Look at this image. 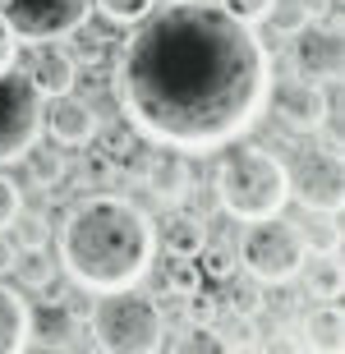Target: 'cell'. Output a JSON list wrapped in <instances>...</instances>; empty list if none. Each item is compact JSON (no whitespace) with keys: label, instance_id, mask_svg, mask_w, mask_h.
Instances as JSON below:
<instances>
[{"label":"cell","instance_id":"obj_12","mask_svg":"<svg viewBox=\"0 0 345 354\" xmlns=\"http://www.w3.org/2000/svg\"><path fill=\"white\" fill-rule=\"evenodd\" d=\"M143 184L161 203H185L194 194V157L180 152V147L152 152V161H147V171H143Z\"/></svg>","mask_w":345,"mask_h":354},{"label":"cell","instance_id":"obj_7","mask_svg":"<svg viewBox=\"0 0 345 354\" xmlns=\"http://www.w3.org/2000/svg\"><path fill=\"white\" fill-rule=\"evenodd\" d=\"M41 115H46V97L32 88L24 69L14 65L0 74V166L24 161V152L41 138Z\"/></svg>","mask_w":345,"mask_h":354},{"label":"cell","instance_id":"obj_31","mask_svg":"<svg viewBox=\"0 0 345 354\" xmlns=\"http://www.w3.org/2000/svg\"><path fill=\"white\" fill-rule=\"evenodd\" d=\"M216 5H226L235 19H244V24H263L267 10H272V0H216Z\"/></svg>","mask_w":345,"mask_h":354},{"label":"cell","instance_id":"obj_10","mask_svg":"<svg viewBox=\"0 0 345 354\" xmlns=\"http://www.w3.org/2000/svg\"><path fill=\"white\" fill-rule=\"evenodd\" d=\"M290 60L299 79H313L322 88L336 83L341 79V32H336V24H313L308 19L290 37Z\"/></svg>","mask_w":345,"mask_h":354},{"label":"cell","instance_id":"obj_32","mask_svg":"<svg viewBox=\"0 0 345 354\" xmlns=\"http://www.w3.org/2000/svg\"><path fill=\"white\" fill-rule=\"evenodd\" d=\"M19 65V32L10 28V19L0 14V74Z\"/></svg>","mask_w":345,"mask_h":354},{"label":"cell","instance_id":"obj_26","mask_svg":"<svg viewBox=\"0 0 345 354\" xmlns=\"http://www.w3.org/2000/svg\"><path fill=\"white\" fill-rule=\"evenodd\" d=\"M14 272H19V281H24L28 290H46L51 276H55V267H51V258H46V249H37V253H19Z\"/></svg>","mask_w":345,"mask_h":354},{"label":"cell","instance_id":"obj_9","mask_svg":"<svg viewBox=\"0 0 345 354\" xmlns=\"http://www.w3.org/2000/svg\"><path fill=\"white\" fill-rule=\"evenodd\" d=\"M267 111L286 133H313L332 120V102H327V88L313 79H286V83H272L267 92Z\"/></svg>","mask_w":345,"mask_h":354},{"label":"cell","instance_id":"obj_24","mask_svg":"<svg viewBox=\"0 0 345 354\" xmlns=\"http://www.w3.org/2000/svg\"><path fill=\"white\" fill-rule=\"evenodd\" d=\"M157 0H93V10L106 19V24H120V28H133L138 19L152 14Z\"/></svg>","mask_w":345,"mask_h":354},{"label":"cell","instance_id":"obj_20","mask_svg":"<svg viewBox=\"0 0 345 354\" xmlns=\"http://www.w3.org/2000/svg\"><path fill=\"white\" fill-rule=\"evenodd\" d=\"M304 331H308V345H313V350H341V308H336V299L313 308Z\"/></svg>","mask_w":345,"mask_h":354},{"label":"cell","instance_id":"obj_17","mask_svg":"<svg viewBox=\"0 0 345 354\" xmlns=\"http://www.w3.org/2000/svg\"><path fill=\"white\" fill-rule=\"evenodd\" d=\"M221 308H230V317H258L263 308V281H253L249 272L226 276V295H221Z\"/></svg>","mask_w":345,"mask_h":354},{"label":"cell","instance_id":"obj_27","mask_svg":"<svg viewBox=\"0 0 345 354\" xmlns=\"http://www.w3.org/2000/svg\"><path fill=\"white\" fill-rule=\"evenodd\" d=\"M198 258H203V276H212V281H226L230 272H235V249H226V244H203L198 249Z\"/></svg>","mask_w":345,"mask_h":354},{"label":"cell","instance_id":"obj_4","mask_svg":"<svg viewBox=\"0 0 345 354\" xmlns=\"http://www.w3.org/2000/svg\"><path fill=\"white\" fill-rule=\"evenodd\" d=\"M88 331H93L97 350L152 354L166 341V317H161V308L147 299V295H138V286H129V290H106V295L93 304Z\"/></svg>","mask_w":345,"mask_h":354},{"label":"cell","instance_id":"obj_18","mask_svg":"<svg viewBox=\"0 0 345 354\" xmlns=\"http://www.w3.org/2000/svg\"><path fill=\"white\" fill-rule=\"evenodd\" d=\"M304 286L313 290V299H341V263H336V253H318V263H308L304 258Z\"/></svg>","mask_w":345,"mask_h":354},{"label":"cell","instance_id":"obj_5","mask_svg":"<svg viewBox=\"0 0 345 354\" xmlns=\"http://www.w3.org/2000/svg\"><path fill=\"white\" fill-rule=\"evenodd\" d=\"M304 138L308 143H299L286 166V189L308 212H341V133L322 124Z\"/></svg>","mask_w":345,"mask_h":354},{"label":"cell","instance_id":"obj_22","mask_svg":"<svg viewBox=\"0 0 345 354\" xmlns=\"http://www.w3.org/2000/svg\"><path fill=\"white\" fill-rule=\"evenodd\" d=\"M10 239L19 244V253H37L51 244V225H46V216H37V212H19L10 221Z\"/></svg>","mask_w":345,"mask_h":354},{"label":"cell","instance_id":"obj_3","mask_svg":"<svg viewBox=\"0 0 345 354\" xmlns=\"http://www.w3.org/2000/svg\"><path fill=\"white\" fill-rule=\"evenodd\" d=\"M230 152H221L212 175L216 203L226 216L235 221H263V216H281L286 203H290V189H286V161L267 147L253 143H226Z\"/></svg>","mask_w":345,"mask_h":354},{"label":"cell","instance_id":"obj_30","mask_svg":"<svg viewBox=\"0 0 345 354\" xmlns=\"http://www.w3.org/2000/svg\"><path fill=\"white\" fill-rule=\"evenodd\" d=\"M185 304H189V322H203V327H212V317L221 313V299H212V295H203V290L185 295Z\"/></svg>","mask_w":345,"mask_h":354},{"label":"cell","instance_id":"obj_28","mask_svg":"<svg viewBox=\"0 0 345 354\" xmlns=\"http://www.w3.org/2000/svg\"><path fill=\"white\" fill-rule=\"evenodd\" d=\"M74 37H79V41H74V60H83V65H102V60H106V51H111L106 41H111V37H97V32H88V24H83Z\"/></svg>","mask_w":345,"mask_h":354},{"label":"cell","instance_id":"obj_6","mask_svg":"<svg viewBox=\"0 0 345 354\" xmlns=\"http://www.w3.org/2000/svg\"><path fill=\"white\" fill-rule=\"evenodd\" d=\"M235 258L244 263V272L253 281H263V286H290V281H299V267H304L308 249H304L299 225L281 221V216H263V221H249Z\"/></svg>","mask_w":345,"mask_h":354},{"label":"cell","instance_id":"obj_29","mask_svg":"<svg viewBox=\"0 0 345 354\" xmlns=\"http://www.w3.org/2000/svg\"><path fill=\"white\" fill-rule=\"evenodd\" d=\"M24 212V189L0 171V230H10V221Z\"/></svg>","mask_w":345,"mask_h":354},{"label":"cell","instance_id":"obj_19","mask_svg":"<svg viewBox=\"0 0 345 354\" xmlns=\"http://www.w3.org/2000/svg\"><path fill=\"white\" fill-rule=\"evenodd\" d=\"M166 258H171V263L161 267V290H166V295L185 299V295L203 290V267H198V258H175V253H166Z\"/></svg>","mask_w":345,"mask_h":354},{"label":"cell","instance_id":"obj_1","mask_svg":"<svg viewBox=\"0 0 345 354\" xmlns=\"http://www.w3.org/2000/svg\"><path fill=\"white\" fill-rule=\"evenodd\" d=\"M272 51L216 0H166L120 51L115 92L133 129L157 147L221 152L267 115Z\"/></svg>","mask_w":345,"mask_h":354},{"label":"cell","instance_id":"obj_2","mask_svg":"<svg viewBox=\"0 0 345 354\" xmlns=\"http://www.w3.org/2000/svg\"><path fill=\"white\" fill-rule=\"evenodd\" d=\"M152 258H157L152 216L120 194L79 198L60 221V267L88 295L143 286Z\"/></svg>","mask_w":345,"mask_h":354},{"label":"cell","instance_id":"obj_14","mask_svg":"<svg viewBox=\"0 0 345 354\" xmlns=\"http://www.w3.org/2000/svg\"><path fill=\"white\" fill-rule=\"evenodd\" d=\"M152 230H157L161 253H175V258H198V249L207 244V225H203V216L189 212V207H180V203H171V212H166Z\"/></svg>","mask_w":345,"mask_h":354},{"label":"cell","instance_id":"obj_25","mask_svg":"<svg viewBox=\"0 0 345 354\" xmlns=\"http://www.w3.org/2000/svg\"><path fill=\"white\" fill-rule=\"evenodd\" d=\"M308 19H313V14H308L304 0H272V10H267V24L277 28L281 37H295Z\"/></svg>","mask_w":345,"mask_h":354},{"label":"cell","instance_id":"obj_15","mask_svg":"<svg viewBox=\"0 0 345 354\" xmlns=\"http://www.w3.org/2000/svg\"><path fill=\"white\" fill-rule=\"evenodd\" d=\"M28 336H32V313H28V299L19 295V290L0 286V354L28 350Z\"/></svg>","mask_w":345,"mask_h":354},{"label":"cell","instance_id":"obj_13","mask_svg":"<svg viewBox=\"0 0 345 354\" xmlns=\"http://www.w3.org/2000/svg\"><path fill=\"white\" fill-rule=\"evenodd\" d=\"M24 74L32 79V88H37L41 97H65V92H74V83H79V60L69 51H60V46L37 41V51H32V60L24 65Z\"/></svg>","mask_w":345,"mask_h":354},{"label":"cell","instance_id":"obj_8","mask_svg":"<svg viewBox=\"0 0 345 354\" xmlns=\"http://www.w3.org/2000/svg\"><path fill=\"white\" fill-rule=\"evenodd\" d=\"M0 14L24 41H60L88 24L93 0H0Z\"/></svg>","mask_w":345,"mask_h":354},{"label":"cell","instance_id":"obj_23","mask_svg":"<svg viewBox=\"0 0 345 354\" xmlns=\"http://www.w3.org/2000/svg\"><path fill=\"white\" fill-rule=\"evenodd\" d=\"M304 235L308 253H341V225H336V212H318V221L299 230Z\"/></svg>","mask_w":345,"mask_h":354},{"label":"cell","instance_id":"obj_16","mask_svg":"<svg viewBox=\"0 0 345 354\" xmlns=\"http://www.w3.org/2000/svg\"><path fill=\"white\" fill-rule=\"evenodd\" d=\"M24 161H28V171H32V184H41V189H60L65 175H69V161H65V152H60V143L41 147V138H37V143L24 152Z\"/></svg>","mask_w":345,"mask_h":354},{"label":"cell","instance_id":"obj_11","mask_svg":"<svg viewBox=\"0 0 345 354\" xmlns=\"http://www.w3.org/2000/svg\"><path fill=\"white\" fill-rule=\"evenodd\" d=\"M41 129H51V138L60 147H88L97 138V111L93 102H83V97H51V111L41 115Z\"/></svg>","mask_w":345,"mask_h":354},{"label":"cell","instance_id":"obj_33","mask_svg":"<svg viewBox=\"0 0 345 354\" xmlns=\"http://www.w3.org/2000/svg\"><path fill=\"white\" fill-rule=\"evenodd\" d=\"M14 263H19V244L5 239V230H0V272H14Z\"/></svg>","mask_w":345,"mask_h":354},{"label":"cell","instance_id":"obj_21","mask_svg":"<svg viewBox=\"0 0 345 354\" xmlns=\"http://www.w3.org/2000/svg\"><path fill=\"white\" fill-rule=\"evenodd\" d=\"M161 350H175V354H194V350H198V354H221V350H226V341H221L212 327L189 322L180 336H166V341H161Z\"/></svg>","mask_w":345,"mask_h":354}]
</instances>
